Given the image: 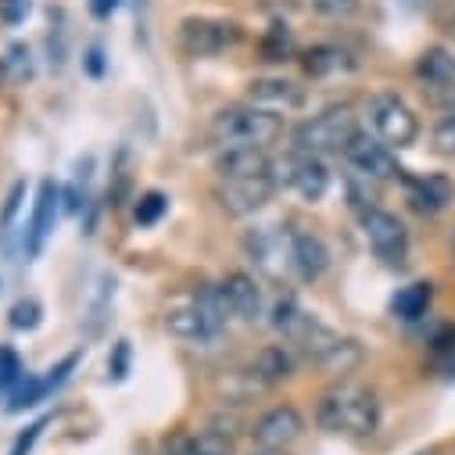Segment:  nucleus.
<instances>
[{"mask_svg":"<svg viewBox=\"0 0 455 455\" xmlns=\"http://www.w3.org/2000/svg\"><path fill=\"white\" fill-rule=\"evenodd\" d=\"M58 201H61V190L54 180H44L40 183V194H36V208H33V222H29V241H26V251L29 259H36L44 251V241L51 237L54 230V215H58Z\"/></svg>","mask_w":455,"mask_h":455,"instance_id":"obj_19","label":"nucleus"},{"mask_svg":"<svg viewBox=\"0 0 455 455\" xmlns=\"http://www.w3.org/2000/svg\"><path fill=\"white\" fill-rule=\"evenodd\" d=\"M430 305H434V283L430 280H416V283H409V287H402L395 294L391 312L402 323H416V319H423L430 312Z\"/></svg>","mask_w":455,"mask_h":455,"instance_id":"obj_24","label":"nucleus"},{"mask_svg":"<svg viewBox=\"0 0 455 455\" xmlns=\"http://www.w3.org/2000/svg\"><path fill=\"white\" fill-rule=\"evenodd\" d=\"M345 162L366 180H395V176H402L391 148L380 137H370V133H355L352 137V144L345 148Z\"/></svg>","mask_w":455,"mask_h":455,"instance_id":"obj_8","label":"nucleus"},{"mask_svg":"<svg viewBox=\"0 0 455 455\" xmlns=\"http://www.w3.org/2000/svg\"><path fill=\"white\" fill-rule=\"evenodd\" d=\"M248 255L259 269L280 276L283 266H291V234H283L280 226H262V230L248 237Z\"/></svg>","mask_w":455,"mask_h":455,"instance_id":"obj_13","label":"nucleus"},{"mask_svg":"<svg viewBox=\"0 0 455 455\" xmlns=\"http://www.w3.org/2000/svg\"><path fill=\"white\" fill-rule=\"evenodd\" d=\"M162 455H234L226 430H176L162 441Z\"/></svg>","mask_w":455,"mask_h":455,"instance_id":"obj_14","label":"nucleus"},{"mask_svg":"<svg viewBox=\"0 0 455 455\" xmlns=\"http://www.w3.org/2000/svg\"><path fill=\"white\" fill-rule=\"evenodd\" d=\"M280 137H283V119L259 104L222 108L212 119V140L222 148H262L266 151Z\"/></svg>","mask_w":455,"mask_h":455,"instance_id":"obj_2","label":"nucleus"},{"mask_svg":"<svg viewBox=\"0 0 455 455\" xmlns=\"http://www.w3.org/2000/svg\"><path fill=\"white\" fill-rule=\"evenodd\" d=\"M76 363H79V355H68V359H61L54 370H47V377H22V380L8 391V412H22V409L40 405L54 387H61V384L68 380V373L76 370Z\"/></svg>","mask_w":455,"mask_h":455,"instance_id":"obj_12","label":"nucleus"},{"mask_svg":"<svg viewBox=\"0 0 455 455\" xmlns=\"http://www.w3.org/2000/svg\"><path fill=\"white\" fill-rule=\"evenodd\" d=\"M51 419H36L33 427H26V434L15 441V448H12V455H29L33 451V444L40 441V434H44V427H47Z\"/></svg>","mask_w":455,"mask_h":455,"instance_id":"obj_35","label":"nucleus"},{"mask_svg":"<svg viewBox=\"0 0 455 455\" xmlns=\"http://www.w3.org/2000/svg\"><path fill=\"white\" fill-rule=\"evenodd\" d=\"M165 212H169V197H165L162 190H148V194H140L137 204H133V219H137V226H155Z\"/></svg>","mask_w":455,"mask_h":455,"instance_id":"obj_27","label":"nucleus"},{"mask_svg":"<svg viewBox=\"0 0 455 455\" xmlns=\"http://www.w3.org/2000/svg\"><path fill=\"white\" fill-rule=\"evenodd\" d=\"M104 54H100V47H90V54H86V68L93 72V76H100L104 72V61H100Z\"/></svg>","mask_w":455,"mask_h":455,"instance_id":"obj_38","label":"nucleus"},{"mask_svg":"<svg viewBox=\"0 0 455 455\" xmlns=\"http://www.w3.org/2000/svg\"><path fill=\"white\" fill-rule=\"evenodd\" d=\"M251 377H255V384H262V387H276V384L291 380V377H294V359H291V352H287L283 345L262 348V352L255 355V363H251Z\"/></svg>","mask_w":455,"mask_h":455,"instance_id":"obj_22","label":"nucleus"},{"mask_svg":"<svg viewBox=\"0 0 455 455\" xmlns=\"http://www.w3.org/2000/svg\"><path fill=\"white\" fill-rule=\"evenodd\" d=\"M405 4H409V8H419V4H427V0H405Z\"/></svg>","mask_w":455,"mask_h":455,"instance_id":"obj_41","label":"nucleus"},{"mask_svg":"<svg viewBox=\"0 0 455 455\" xmlns=\"http://www.w3.org/2000/svg\"><path fill=\"white\" fill-rule=\"evenodd\" d=\"M312 323H315V315L305 312L298 305V298H280L273 308V326L283 333V340H291V345H301V337L308 333Z\"/></svg>","mask_w":455,"mask_h":455,"instance_id":"obj_25","label":"nucleus"},{"mask_svg":"<svg viewBox=\"0 0 455 455\" xmlns=\"http://www.w3.org/2000/svg\"><path fill=\"white\" fill-rule=\"evenodd\" d=\"M451 255H455V244H451Z\"/></svg>","mask_w":455,"mask_h":455,"instance_id":"obj_43","label":"nucleus"},{"mask_svg":"<svg viewBox=\"0 0 455 455\" xmlns=\"http://www.w3.org/2000/svg\"><path fill=\"white\" fill-rule=\"evenodd\" d=\"M291 33H287V26H273L269 33H266V40H262V54H266V61H283L287 54H291Z\"/></svg>","mask_w":455,"mask_h":455,"instance_id":"obj_29","label":"nucleus"},{"mask_svg":"<svg viewBox=\"0 0 455 455\" xmlns=\"http://www.w3.org/2000/svg\"><path fill=\"white\" fill-rule=\"evenodd\" d=\"M40 319H44V308H40V301H36V298H22V301H15V305H12V312H8L12 330H36V326H40Z\"/></svg>","mask_w":455,"mask_h":455,"instance_id":"obj_28","label":"nucleus"},{"mask_svg":"<svg viewBox=\"0 0 455 455\" xmlns=\"http://www.w3.org/2000/svg\"><path fill=\"white\" fill-rule=\"evenodd\" d=\"M359 363H363V345H359L355 337H340L337 345H333L315 366L326 370V373H333V377H345V373H352Z\"/></svg>","mask_w":455,"mask_h":455,"instance_id":"obj_26","label":"nucleus"},{"mask_svg":"<svg viewBox=\"0 0 455 455\" xmlns=\"http://www.w3.org/2000/svg\"><path fill=\"white\" fill-rule=\"evenodd\" d=\"M22 197H26V183H15L12 194H8V201H4V212H0V226H4V230L15 222V215H19V208H22Z\"/></svg>","mask_w":455,"mask_h":455,"instance_id":"obj_34","label":"nucleus"},{"mask_svg":"<svg viewBox=\"0 0 455 455\" xmlns=\"http://www.w3.org/2000/svg\"><path fill=\"white\" fill-rule=\"evenodd\" d=\"M416 79L430 90H441V93H451L455 97V51L434 44L427 47L419 58H416Z\"/></svg>","mask_w":455,"mask_h":455,"instance_id":"obj_18","label":"nucleus"},{"mask_svg":"<svg viewBox=\"0 0 455 455\" xmlns=\"http://www.w3.org/2000/svg\"><path fill=\"white\" fill-rule=\"evenodd\" d=\"M355 133H359L355 108L330 104L294 130V148H298V155H345V148L352 144Z\"/></svg>","mask_w":455,"mask_h":455,"instance_id":"obj_3","label":"nucleus"},{"mask_svg":"<svg viewBox=\"0 0 455 455\" xmlns=\"http://www.w3.org/2000/svg\"><path fill=\"white\" fill-rule=\"evenodd\" d=\"M315 423L326 434L345 437H370L380 427V402L363 384H337L315 405Z\"/></svg>","mask_w":455,"mask_h":455,"instance_id":"obj_1","label":"nucleus"},{"mask_svg":"<svg viewBox=\"0 0 455 455\" xmlns=\"http://www.w3.org/2000/svg\"><path fill=\"white\" fill-rule=\"evenodd\" d=\"M312 4H315L323 15H330V19H348V15H355L359 0H312Z\"/></svg>","mask_w":455,"mask_h":455,"instance_id":"obj_33","label":"nucleus"},{"mask_svg":"<svg viewBox=\"0 0 455 455\" xmlns=\"http://www.w3.org/2000/svg\"><path fill=\"white\" fill-rule=\"evenodd\" d=\"M402 180H405V190H409V201L416 212H427V215H437L448 208L451 201V183L444 176H405L402 169Z\"/></svg>","mask_w":455,"mask_h":455,"instance_id":"obj_21","label":"nucleus"},{"mask_svg":"<svg viewBox=\"0 0 455 455\" xmlns=\"http://www.w3.org/2000/svg\"><path fill=\"white\" fill-rule=\"evenodd\" d=\"M434 151L444 155V158H455V119H441L434 126Z\"/></svg>","mask_w":455,"mask_h":455,"instance_id":"obj_31","label":"nucleus"},{"mask_svg":"<svg viewBox=\"0 0 455 455\" xmlns=\"http://www.w3.org/2000/svg\"><path fill=\"white\" fill-rule=\"evenodd\" d=\"M248 97L251 104L266 108V111H298L305 104V90L294 83V79H283V76H262V79H251L248 83Z\"/></svg>","mask_w":455,"mask_h":455,"instance_id":"obj_15","label":"nucleus"},{"mask_svg":"<svg viewBox=\"0 0 455 455\" xmlns=\"http://www.w3.org/2000/svg\"><path fill=\"white\" fill-rule=\"evenodd\" d=\"M251 455H287L283 448H259V451H251Z\"/></svg>","mask_w":455,"mask_h":455,"instance_id":"obj_39","label":"nucleus"},{"mask_svg":"<svg viewBox=\"0 0 455 455\" xmlns=\"http://www.w3.org/2000/svg\"><path fill=\"white\" fill-rule=\"evenodd\" d=\"M241 40V29L234 22H219V19H187L180 26V47L190 58H212L222 54L226 47H234Z\"/></svg>","mask_w":455,"mask_h":455,"instance_id":"obj_7","label":"nucleus"},{"mask_svg":"<svg viewBox=\"0 0 455 455\" xmlns=\"http://www.w3.org/2000/svg\"><path fill=\"white\" fill-rule=\"evenodd\" d=\"M226 319H230V312H226L219 291L204 287V291H194L183 305L165 312V330L180 340H212L222 333Z\"/></svg>","mask_w":455,"mask_h":455,"instance_id":"obj_4","label":"nucleus"},{"mask_svg":"<svg viewBox=\"0 0 455 455\" xmlns=\"http://www.w3.org/2000/svg\"><path fill=\"white\" fill-rule=\"evenodd\" d=\"M33 15V0H0V22L4 26H22Z\"/></svg>","mask_w":455,"mask_h":455,"instance_id":"obj_32","label":"nucleus"},{"mask_svg":"<svg viewBox=\"0 0 455 455\" xmlns=\"http://www.w3.org/2000/svg\"><path fill=\"white\" fill-rule=\"evenodd\" d=\"M22 377H26V370H22L19 352L15 348H0V391H12Z\"/></svg>","mask_w":455,"mask_h":455,"instance_id":"obj_30","label":"nucleus"},{"mask_svg":"<svg viewBox=\"0 0 455 455\" xmlns=\"http://www.w3.org/2000/svg\"><path fill=\"white\" fill-rule=\"evenodd\" d=\"M301 65H305V72H308L312 79H326V76H340V72H352V68H355L352 54L340 51V47H333V44H315V47H308L305 58H301Z\"/></svg>","mask_w":455,"mask_h":455,"instance_id":"obj_23","label":"nucleus"},{"mask_svg":"<svg viewBox=\"0 0 455 455\" xmlns=\"http://www.w3.org/2000/svg\"><path fill=\"white\" fill-rule=\"evenodd\" d=\"M448 29H451V33H455V19H451V22H448Z\"/></svg>","mask_w":455,"mask_h":455,"instance_id":"obj_42","label":"nucleus"},{"mask_svg":"<svg viewBox=\"0 0 455 455\" xmlns=\"http://www.w3.org/2000/svg\"><path fill=\"white\" fill-rule=\"evenodd\" d=\"M301 434H305V416L294 405H276L251 423V437L259 448H287Z\"/></svg>","mask_w":455,"mask_h":455,"instance_id":"obj_11","label":"nucleus"},{"mask_svg":"<svg viewBox=\"0 0 455 455\" xmlns=\"http://www.w3.org/2000/svg\"><path fill=\"white\" fill-rule=\"evenodd\" d=\"M276 190H280V187H276L273 172L251 176V180H222V187H219V204L230 212V215H251V212L266 208Z\"/></svg>","mask_w":455,"mask_h":455,"instance_id":"obj_10","label":"nucleus"},{"mask_svg":"<svg viewBox=\"0 0 455 455\" xmlns=\"http://www.w3.org/2000/svg\"><path fill=\"white\" fill-rule=\"evenodd\" d=\"M119 8V0H90V12L97 15V19H111V12Z\"/></svg>","mask_w":455,"mask_h":455,"instance_id":"obj_37","label":"nucleus"},{"mask_svg":"<svg viewBox=\"0 0 455 455\" xmlns=\"http://www.w3.org/2000/svg\"><path fill=\"white\" fill-rule=\"evenodd\" d=\"M215 291H219L226 312L237 315V319H255L262 308V291H259L255 276H248V273H226L215 283Z\"/></svg>","mask_w":455,"mask_h":455,"instance_id":"obj_16","label":"nucleus"},{"mask_svg":"<svg viewBox=\"0 0 455 455\" xmlns=\"http://www.w3.org/2000/svg\"><path fill=\"white\" fill-rule=\"evenodd\" d=\"M326 266H330L326 244L308 230H291V269L298 273V280L312 283L326 273Z\"/></svg>","mask_w":455,"mask_h":455,"instance_id":"obj_17","label":"nucleus"},{"mask_svg":"<svg viewBox=\"0 0 455 455\" xmlns=\"http://www.w3.org/2000/svg\"><path fill=\"white\" fill-rule=\"evenodd\" d=\"M126 359H130V348H126V340H119V348H116V359H108V370L116 380L126 377Z\"/></svg>","mask_w":455,"mask_h":455,"instance_id":"obj_36","label":"nucleus"},{"mask_svg":"<svg viewBox=\"0 0 455 455\" xmlns=\"http://www.w3.org/2000/svg\"><path fill=\"white\" fill-rule=\"evenodd\" d=\"M370 123L387 148H409L419 137V119L398 93H377L370 100Z\"/></svg>","mask_w":455,"mask_h":455,"instance_id":"obj_5","label":"nucleus"},{"mask_svg":"<svg viewBox=\"0 0 455 455\" xmlns=\"http://www.w3.org/2000/svg\"><path fill=\"white\" fill-rule=\"evenodd\" d=\"M363 230H366V241L377 251V259H384V262H402L405 259L409 234H405V226H402L398 215L380 212V208H370L363 215Z\"/></svg>","mask_w":455,"mask_h":455,"instance_id":"obj_9","label":"nucleus"},{"mask_svg":"<svg viewBox=\"0 0 455 455\" xmlns=\"http://www.w3.org/2000/svg\"><path fill=\"white\" fill-rule=\"evenodd\" d=\"M269 172H273L276 187H291L308 204L323 201L326 190H330V169L323 165L319 155H291L283 162H273Z\"/></svg>","mask_w":455,"mask_h":455,"instance_id":"obj_6","label":"nucleus"},{"mask_svg":"<svg viewBox=\"0 0 455 455\" xmlns=\"http://www.w3.org/2000/svg\"><path fill=\"white\" fill-rule=\"evenodd\" d=\"M269 169H273V162L266 158L262 148H226L215 158L219 180H251V176H266Z\"/></svg>","mask_w":455,"mask_h":455,"instance_id":"obj_20","label":"nucleus"},{"mask_svg":"<svg viewBox=\"0 0 455 455\" xmlns=\"http://www.w3.org/2000/svg\"><path fill=\"white\" fill-rule=\"evenodd\" d=\"M444 116H448V119H455V97L448 100V108H444Z\"/></svg>","mask_w":455,"mask_h":455,"instance_id":"obj_40","label":"nucleus"}]
</instances>
